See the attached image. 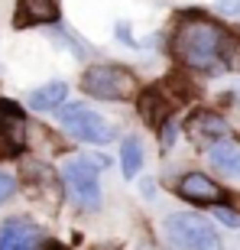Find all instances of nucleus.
<instances>
[{
  "label": "nucleus",
  "mask_w": 240,
  "mask_h": 250,
  "mask_svg": "<svg viewBox=\"0 0 240 250\" xmlns=\"http://www.w3.org/2000/svg\"><path fill=\"white\" fill-rule=\"evenodd\" d=\"M185 133H188L195 143L208 146V143H214V140L227 137L231 127H227V121H224L218 111H195L192 117H188V124H185Z\"/></svg>",
  "instance_id": "11"
},
{
  "label": "nucleus",
  "mask_w": 240,
  "mask_h": 250,
  "mask_svg": "<svg viewBox=\"0 0 240 250\" xmlns=\"http://www.w3.org/2000/svg\"><path fill=\"white\" fill-rule=\"evenodd\" d=\"M17 26H49L59 23V0H17Z\"/></svg>",
  "instance_id": "12"
},
{
  "label": "nucleus",
  "mask_w": 240,
  "mask_h": 250,
  "mask_svg": "<svg viewBox=\"0 0 240 250\" xmlns=\"http://www.w3.org/2000/svg\"><path fill=\"white\" fill-rule=\"evenodd\" d=\"M65 98H68V84L65 82H46L26 94V107L36 114H49V111H59L65 104Z\"/></svg>",
  "instance_id": "13"
},
{
  "label": "nucleus",
  "mask_w": 240,
  "mask_h": 250,
  "mask_svg": "<svg viewBox=\"0 0 240 250\" xmlns=\"http://www.w3.org/2000/svg\"><path fill=\"white\" fill-rule=\"evenodd\" d=\"M188 94H192L188 84L176 72V75H169L166 82H156L149 88H143V91H137V111L153 130H159L166 121H172V114L188 101Z\"/></svg>",
  "instance_id": "4"
},
{
  "label": "nucleus",
  "mask_w": 240,
  "mask_h": 250,
  "mask_svg": "<svg viewBox=\"0 0 240 250\" xmlns=\"http://www.w3.org/2000/svg\"><path fill=\"white\" fill-rule=\"evenodd\" d=\"M81 91L94 101H133L140 91L137 75L127 65L117 62H98L88 65L81 75Z\"/></svg>",
  "instance_id": "3"
},
{
  "label": "nucleus",
  "mask_w": 240,
  "mask_h": 250,
  "mask_svg": "<svg viewBox=\"0 0 240 250\" xmlns=\"http://www.w3.org/2000/svg\"><path fill=\"white\" fill-rule=\"evenodd\" d=\"M204 159H208V166H211L218 176L231 179V182H240V140L234 137V133L208 143V146H204Z\"/></svg>",
  "instance_id": "9"
},
{
  "label": "nucleus",
  "mask_w": 240,
  "mask_h": 250,
  "mask_svg": "<svg viewBox=\"0 0 240 250\" xmlns=\"http://www.w3.org/2000/svg\"><path fill=\"white\" fill-rule=\"evenodd\" d=\"M39 244L42 231L23 214H13L0 224V250H39Z\"/></svg>",
  "instance_id": "10"
},
{
  "label": "nucleus",
  "mask_w": 240,
  "mask_h": 250,
  "mask_svg": "<svg viewBox=\"0 0 240 250\" xmlns=\"http://www.w3.org/2000/svg\"><path fill=\"white\" fill-rule=\"evenodd\" d=\"M29 143V121L23 104L0 98V159L3 156H20Z\"/></svg>",
  "instance_id": "7"
},
{
  "label": "nucleus",
  "mask_w": 240,
  "mask_h": 250,
  "mask_svg": "<svg viewBox=\"0 0 240 250\" xmlns=\"http://www.w3.org/2000/svg\"><path fill=\"white\" fill-rule=\"evenodd\" d=\"M214 10L224 17H237L240 20V0H214Z\"/></svg>",
  "instance_id": "18"
},
{
  "label": "nucleus",
  "mask_w": 240,
  "mask_h": 250,
  "mask_svg": "<svg viewBox=\"0 0 240 250\" xmlns=\"http://www.w3.org/2000/svg\"><path fill=\"white\" fill-rule=\"evenodd\" d=\"M143 159H146V153H143L140 137L127 133V137L120 140V172H123V179L133 182V179L140 176V169H143Z\"/></svg>",
  "instance_id": "14"
},
{
  "label": "nucleus",
  "mask_w": 240,
  "mask_h": 250,
  "mask_svg": "<svg viewBox=\"0 0 240 250\" xmlns=\"http://www.w3.org/2000/svg\"><path fill=\"white\" fill-rule=\"evenodd\" d=\"M231 29L211 20L201 10L185 13L172 29V56L185 72L195 75H221V49Z\"/></svg>",
  "instance_id": "1"
},
{
  "label": "nucleus",
  "mask_w": 240,
  "mask_h": 250,
  "mask_svg": "<svg viewBox=\"0 0 240 250\" xmlns=\"http://www.w3.org/2000/svg\"><path fill=\"white\" fill-rule=\"evenodd\" d=\"M162 237L176 250H224L221 231L198 211H172L162 218Z\"/></svg>",
  "instance_id": "2"
},
{
  "label": "nucleus",
  "mask_w": 240,
  "mask_h": 250,
  "mask_svg": "<svg viewBox=\"0 0 240 250\" xmlns=\"http://www.w3.org/2000/svg\"><path fill=\"white\" fill-rule=\"evenodd\" d=\"M172 192L188 205H227L231 192L218 182V179L204 176V172H185L172 182Z\"/></svg>",
  "instance_id": "8"
},
{
  "label": "nucleus",
  "mask_w": 240,
  "mask_h": 250,
  "mask_svg": "<svg viewBox=\"0 0 240 250\" xmlns=\"http://www.w3.org/2000/svg\"><path fill=\"white\" fill-rule=\"evenodd\" d=\"M13 192H17V176H10V172H0V205L7 202Z\"/></svg>",
  "instance_id": "17"
},
{
  "label": "nucleus",
  "mask_w": 240,
  "mask_h": 250,
  "mask_svg": "<svg viewBox=\"0 0 240 250\" xmlns=\"http://www.w3.org/2000/svg\"><path fill=\"white\" fill-rule=\"evenodd\" d=\"M111 166L107 156H75L62 166V182L72 195V202L84 211L101 208V169Z\"/></svg>",
  "instance_id": "5"
},
{
  "label": "nucleus",
  "mask_w": 240,
  "mask_h": 250,
  "mask_svg": "<svg viewBox=\"0 0 240 250\" xmlns=\"http://www.w3.org/2000/svg\"><path fill=\"white\" fill-rule=\"evenodd\" d=\"M39 250H68V247L59 244V241H42V244H39Z\"/></svg>",
  "instance_id": "21"
},
{
  "label": "nucleus",
  "mask_w": 240,
  "mask_h": 250,
  "mask_svg": "<svg viewBox=\"0 0 240 250\" xmlns=\"http://www.w3.org/2000/svg\"><path fill=\"white\" fill-rule=\"evenodd\" d=\"M117 39H120V42H127V46H137V39L130 36V29H127V23H117Z\"/></svg>",
  "instance_id": "19"
},
{
  "label": "nucleus",
  "mask_w": 240,
  "mask_h": 250,
  "mask_svg": "<svg viewBox=\"0 0 240 250\" xmlns=\"http://www.w3.org/2000/svg\"><path fill=\"white\" fill-rule=\"evenodd\" d=\"M140 188H143V195H146V198H153V195H156V182H153V179H143V182H140Z\"/></svg>",
  "instance_id": "20"
},
{
  "label": "nucleus",
  "mask_w": 240,
  "mask_h": 250,
  "mask_svg": "<svg viewBox=\"0 0 240 250\" xmlns=\"http://www.w3.org/2000/svg\"><path fill=\"white\" fill-rule=\"evenodd\" d=\"M214 218H218L224 228H234V231L240 228V214H237V211H231L227 205H214Z\"/></svg>",
  "instance_id": "16"
},
{
  "label": "nucleus",
  "mask_w": 240,
  "mask_h": 250,
  "mask_svg": "<svg viewBox=\"0 0 240 250\" xmlns=\"http://www.w3.org/2000/svg\"><path fill=\"white\" fill-rule=\"evenodd\" d=\"M59 124L68 137H75L78 143H91V146H107L114 137H117V127L111 121H104L101 114L88 107L84 101H72V104H62L56 111Z\"/></svg>",
  "instance_id": "6"
},
{
  "label": "nucleus",
  "mask_w": 240,
  "mask_h": 250,
  "mask_svg": "<svg viewBox=\"0 0 240 250\" xmlns=\"http://www.w3.org/2000/svg\"><path fill=\"white\" fill-rule=\"evenodd\" d=\"M156 133H159V146H162V149H172V146H176V140H179V124H176V117H172V121H166L162 127L156 130Z\"/></svg>",
  "instance_id": "15"
}]
</instances>
